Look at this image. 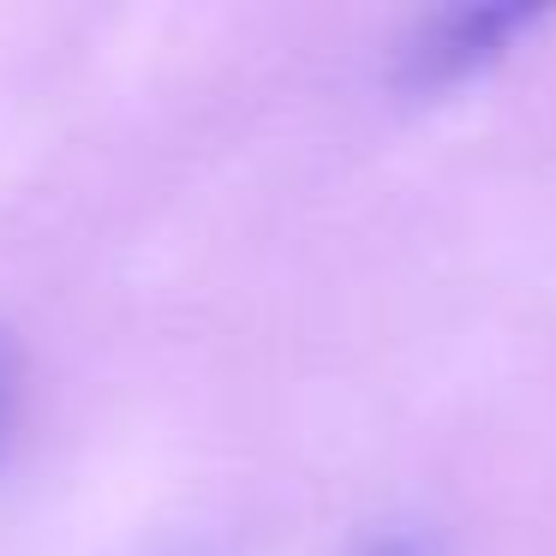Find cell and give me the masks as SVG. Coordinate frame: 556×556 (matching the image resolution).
I'll return each mask as SVG.
<instances>
[{
  "mask_svg": "<svg viewBox=\"0 0 556 556\" xmlns=\"http://www.w3.org/2000/svg\"><path fill=\"white\" fill-rule=\"evenodd\" d=\"M13 413H18V348H13V336L0 329V443H7Z\"/></svg>",
  "mask_w": 556,
  "mask_h": 556,
  "instance_id": "7a4b0ae2",
  "label": "cell"
},
{
  "mask_svg": "<svg viewBox=\"0 0 556 556\" xmlns=\"http://www.w3.org/2000/svg\"><path fill=\"white\" fill-rule=\"evenodd\" d=\"M359 556H425V544L407 539V532H389V539H371Z\"/></svg>",
  "mask_w": 556,
  "mask_h": 556,
  "instance_id": "3957f363",
  "label": "cell"
},
{
  "mask_svg": "<svg viewBox=\"0 0 556 556\" xmlns=\"http://www.w3.org/2000/svg\"><path fill=\"white\" fill-rule=\"evenodd\" d=\"M539 7L527 0H467V7H443V13L419 18L407 30V42L395 49V85L407 97H443V90L467 85L472 73H484L491 61H503L515 49V37H527L539 25Z\"/></svg>",
  "mask_w": 556,
  "mask_h": 556,
  "instance_id": "6da1fadb",
  "label": "cell"
}]
</instances>
